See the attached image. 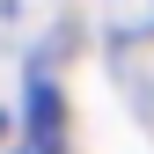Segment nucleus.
I'll use <instances>...</instances> for the list:
<instances>
[{"instance_id":"f257e3e1","label":"nucleus","mask_w":154,"mask_h":154,"mask_svg":"<svg viewBox=\"0 0 154 154\" xmlns=\"http://www.w3.org/2000/svg\"><path fill=\"white\" fill-rule=\"evenodd\" d=\"M29 147L37 154H66V132H59V88L37 73L29 81Z\"/></svg>"},{"instance_id":"f03ea898","label":"nucleus","mask_w":154,"mask_h":154,"mask_svg":"<svg viewBox=\"0 0 154 154\" xmlns=\"http://www.w3.org/2000/svg\"><path fill=\"white\" fill-rule=\"evenodd\" d=\"M0 132H8V118H0Z\"/></svg>"}]
</instances>
